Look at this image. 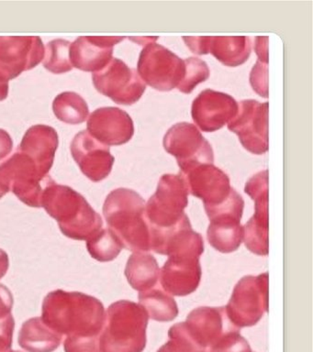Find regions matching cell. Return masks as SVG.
I'll use <instances>...</instances> for the list:
<instances>
[{
	"mask_svg": "<svg viewBox=\"0 0 313 352\" xmlns=\"http://www.w3.org/2000/svg\"><path fill=\"white\" fill-rule=\"evenodd\" d=\"M42 319L63 337L98 338L105 321V309L96 297L56 290L43 300Z\"/></svg>",
	"mask_w": 313,
	"mask_h": 352,
	"instance_id": "6da1fadb",
	"label": "cell"
},
{
	"mask_svg": "<svg viewBox=\"0 0 313 352\" xmlns=\"http://www.w3.org/2000/svg\"><path fill=\"white\" fill-rule=\"evenodd\" d=\"M41 206L56 220L62 233L68 238L87 241L102 230V217L86 198L53 179L43 190Z\"/></svg>",
	"mask_w": 313,
	"mask_h": 352,
	"instance_id": "7a4b0ae2",
	"label": "cell"
},
{
	"mask_svg": "<svg viewBox=\"0 0 313 352\" xmlns=\"http://www.w3.org/2000/svg\"><path fill=\"white\" fill-rule=\"evenodd\" d=\"M144 198L133 190L118 188L109 192L103 206L104 217L123 248L133 252L151 250L150 227L144 214Z\"/></svg>",
	"mask_w": 313,
	"mask_h": 352,
	"instance_id": "3957f363",
	"label": "cell"
},
{
	"mask_svg": "<svg viewBox=\"0 0 313 352\" xmlns=\"http://www.w3.org/2000/svg\"><path fill=\"white\" fill-rule=\"evenodd\" d=\"M204 252V241L199 233L189 230L181 234L170 246L159 280L170 296H186L194 293L202 279L199 258Z\"/></svg>",
	"mask_w": 313,
	"mask_h": 352,
	"instance_id": "277c9868",
	"label": "cell"
},
{
	"mask_svg": "<svg viewBox=\"0 0 313 352\" xmlns=\"http://www.w3.org/2000/svg\"><path fill=\"white\" fill-rule=\"evenodd\" d=\"M149 316L141 305L122 300L109 305L98 336L100 352H142Z\"/></svg>",
	"mask_w": 313,
	"mask_h": 352,
	"instance_id": "5b68a950",
	"label": "cell"
},
{
	"mask_svg": "<svg viewBox=\"0 0 313 352\" xmlns=\"http://www.w3.org/2000/svg\"><path fill=\"white\" fill-rule=\"evenodd\" d=\"M51 180L48 172L19 150L0 164V186L32 208H42L43 190Z\"/></svg>",
	"mask_w": 313,
	"mask_h": 352,
	"instance_id": "8992f818",
	"label": "cell"
},
{
	"mask_svg": "<svg viewBox=\"0 0 313 352\" xmlns=\"http://www.w3.org/2000/svg\"><path fill=\"white\" fill-rule=\"evenodd\" d=\"M188 191L180 175H164L155 194L145 205L144 214L152 231L169 230L186 219Z\"/></svg>",
	"mask_w": 313,
	"mask_h": 352,
	"instance_id": "52a82bcc",
	"label": "cell"
},
{
	"mask_svg": "<svg viewBox=\"0 0 313 352\" xmlns=\"http://www.w3.org/2000/svg\"><path fill=\"white\" fill-rule=\"evenodd\" d=\"M228 318L238 329L257 324L268 311V274L244 276L233 289L226 307Z\"/></svg>",
	"mask_w": 313,
	"mask_h": 352,
	"instance_id": "ba28073f",
	"label": "cell"
},
{
	"mask_svg": "<svg viewBox=\"0 0 313 352\" xmlns=\"http://www.w3.org/2000/svg\"><path fill=\"white\" fill-rule=\"evenodd\" d=\"M45 50L36 36L0 37V101L7 98L10 80L39 65Z\"/></svg>",
	"mask_w": 313,
	"mask_h": 352,
	"instance_id": "9c48e42d",
	"label": "cell"
},
{
	"mask_svg": "<svg viewBox=\"0 0 313 352\" xmlns=\"http://www.w3.org/2000/svg\"><path fill=\"white\" fill-rule=\"evenodd\" d=\"M137 72L144 84L159 91H170L180 85L185 76V60L166 47L152 43L140 54Z\"/></svg>",
	"mask_w": 313,
	"mask_h": 352,
	"instance_id": "30bf717a",
	"label": "cell"
},
{
	"mask_svg": "<svg viewBox=\"0 0 313 352\" xmlns=\"http://www.w3.org/2000/svg\"><path fill=\"white\" fill-rule=\"evenodd\" d=\"M92 80L98 92L120 104L136 103L147 89L138 72L118 58H112L105 67L93 73Z\"/></svg>",
	"mask_w": 313,
	"mask_h": 352,
	"instance_id": "8fae6325",
	"label": "cell"
},
{
	"mask_svg": "<svg viewBox=\"0 0 313 352\" xmlns=\"http://www.w3.org/2000/svg\"><path fill=\"white\" fill-rule=\"evenodd\" d=\"M228 129L238 135L250 153L260 155L268 150V103L254 99L238 104V111L228 123Z\"/></svg>",
	"mask_w": 313,
	"mask_h": 352,
	"instance_id": "7c38bea8",
	"label": "cell"
},
{
	"mask_svg": "<svg viewBox=\"0 0 313 352\" xmlns=\"http://www.w3.org/2000/svg\"><path fill=\"white\" fill-rule=\"evenodd\" d=\"M164 147L177 158L180 170L195 164H213V150L197 126L180 122L171 126L164 135Z\"/></svg>",
	"mask_w": 313,
	"mask_h": 352,
	"instance_id": "4fadbf2b",
	"label": "cell"
},
{
	"mask_svg": "<svg viewBox=\"0 0 313 352\" xmlns=\"http://www.w3.org/2000/svg\"><path fill=\"white\" fill-rule=\"evenodd\" d=\"M188 194L199 198L204 208L219 205L233 191L226 173L213 164H195L180 170Z\"/></svg>",
	"mask_w": 313,
	"mask_h": 352,
	"instance_id": "5bb4252c",
	"label": "cell"
},
{
	"mask_svg": "<svg viewBox=\"0 0 313 352\" xmlns=\"http://www.w3.org/2000/svg\"><path fill=\"white\" fill-rule=\"evenodd\" d=\"M71 153L81 172L92 182L108 177L114 164L109 146L93 138L87 131L78 132L71 142Z\"/></svg>",
	"mask_w": 313,
	"mask_h": 352,
	"instance_id": "9a60e30c",
	"label": "cell"
},
{
	"mask_svg": "<svg viewBox=\"0 0 313 352\" xmlns=\"http://www.w3.org/2000/svg\"><path fill=\"white\" fill-rule=\"evenodd\" d=\"M237 111L238 103L233 96L207 89L195 98L191 114L194 122L202 131L213 132L229 123Z\"/></svg>",
	"mask_w": 313,
	"mask_h": 352,
	"instance_id": "2e32d148",
	"label": "cell"
},
{
	"mask_svg": "<svg viewBox=\"0 0 313 352\" xmlns=\"http://www.w3.org/2000/svg\"><path fill=\"white\" fill-rule=\"evenodd\" d=\"M87 131L103 144L122 145L133 136V121L119 107H100L89 116Z\"/></svg>",
	"mask_w": 313,
	"mask_h": 352,
	"instance_id": "e0dca14e",
	"label": "cell"
},
{
	"mask_svg": "<svg viewBox=\"0 0 313 352\" xmlns=\"http://www.w3.org/2000/svg\"><path fill=\"white\" fill-rule=\"evenodd\" d=\"M243 211L240 206L227 205L208 214V241L214 249L222 253L239 249L244 241Z\"/></svg>",
	"mask_w": 313,
	"mask_h": 352,
	"instance_id": "ac0fdd59",
	"label": "cell"
},
{
	"mask_svg": "<svg viewBox=\"0 0 313 352\" xmlns=\"http://www.w3.org/2000/svg\"><path fill=\"white\" fill-rule=\"evenodd\" d=\"M185 324L193 340L207 351L227 332L240 329L228 318L225 307L197 308Z\"/></svg>",
	"mask_w": 313,
	"mask_h": 352,
	"instance_id": "d6986e66",
	"label": "cell"
},
{
	"mask_svg": "<svg viewBox=\"0 0 313 352\" xmlns=\"http://www.w3.org/2000/svg\"><path fill=\"white\" fill-rule=\"evenodd\" d=\"M186 46L197 54H213L230 67L246 63L251 54V41L248 37H183Z\"/></svg>",
	"mask_w": 313,
	"mask_h": 352,
	"instance_id": "ffe728a7",
	"label": "cell"
},
{
	"mask_svg": "<svg viewBox=\"0 0 313 352\" xmlns=\"http://www.w3.org/2000/svg\"><path fill=\"white\" fill-rule=\"evenodd\" d=\"M123 40V37H79L71 43V63L79 70L92 73L100 71L111 62L114 47Z\"/></svg>",
	"mask_w": 313,
	"mask_h": 352,
	"instance_id": "44dd1931",
	"label": "cell"
},
{
	"mask_svg": "<svg viewBox=\"0 0 313 352\" xmlns=\"http://www.w3.org/2000/svg\"><path fill=\"white\" fill-rule=\"evenodd\" d=\"M58 144L56 129L47 125H34L24 134L19 151L31 157L49 173L53 166Z\"/></svg>",
	"mask_w": 313,
	"mask_h": 352,
	"instance_id": "7402d4cb",
	"label": "cell"
},
{
	"mask_svg": "<svg viewBox=\"0 0 313 352\" xmlns=\"http://www.w3.org/2000/svg\"><path fill=\"white\" fill-rule=\"evenodd\" d=\"M254 217L244 227V241L255 254H268V192L255 195Z\"/></svg>",
	"mask_w": 313,
	"mask_h": 352,
	"instance_id": "603a6c76",
	"label": "cell"
},
{
	"mask_svg": "<svg viewBox=\"0 0 313 352\" xmlns=\"http://www.w3.org/2000/svg\"><path fill=\"white\" fill-rule=\"evenodd\" d=\"M63 336L54 331L42 318L27 320L19 334L21 348L28 352H53L61 344Z\"/></svg>",
	"mask_w": 313,
	"mask_h": 352,
	"instance_id": "cb8c5ba5",
	"label": "cell"
},
{
	"mask_svg": "<svg viewBox=\"0 0 313 352\" xmlns=\"http://www.w3.org/2000/svg\"><path fill=\"white\" fill-rule=\"evenodd\" d=\"M160 268L153 255L145 252H133L129 258L125 276L133 289L139 292L155 287L159 282Z\"/></svg>",
	"mask_w": 313,
	"mask_h": 352,
	"instance_id": "d4e9b609",
	"label": "cell"
},
{
	"mask_svg": "<svg viewBox=\"0 0 313 352\" xmlns=\"http://www.w3.org/2000/svg\"><path fill=\"white\" fill-rule=\"evenodd\" d=\"M139 305L153 320L169 322L174 320L178 315L175 299L161 288L153 287L140 292Z\"/></svg>",
	"mask_w": 313,
	"mask_h": 352,
	"instance_id": "484cf974",
	"label": "cell"
},
{
	"mask_svg": "<svg viewBox=\"0 0 313 352\" xmlns=\"http://www.w3.org/2000/svg\"><path fill=\"white\" fill-rule=\"evenodd\" d=\"M53 110L59 120L73 125L84 122L89 115L86 100L78 93L71 91L59 94L54 98Z\"/></svg>",
	"mask_w": 313,
	"mask_h": 352,
	"instance_id": "4316f807",
	"label": "cell"
},
{
	"mask_svg": "<svg viewBox=\"0 0 313 352\" xmlns=\"http://www.w3.org/2000/svg\"><path fill=\"white\" fill-rule=\"evenodd\" d=\"M87 248L91 257L101 263L114 261L123 249L122 242L109 228L89 239Z\"/></svg>",
	"mask_w": 313,
	"mask_h": 352,
	"instance_id": "83f0119b",
	"label": "cell"
},
{
	"mask_svg": "<svg viewBox=\"0 0 313 352\" xmlns=\"http://www.w3.org/2000/svg\"><path fill=\"white\" fill-rule=\"evenodd\" d=\"M69 41L56 38L49 41L45 50L43 66L53 74H64L72 70Z\"/></svg>",
	"mask_w": 313,
	"mask_h": 352,
	"instance_id": "f1b7e54d",
	"label": "cell"
},
{
	"mask_svg": "<svg viewBox=\"0 0 313 352\" xmlns=\"http://www.w3.org/2000/svg\"><path fill=\"white\" fill-rule=\"evenodd\" d=\"M169 337V340L158 352H207L189 334L185 322L170 327Z\"/></svg>",
	"mask_w": 313,
	"mask_h": 352,
	"instance_id": "f546056e",
	"label": "cell"
},
{
	"mask_svg": "<svg viewBox=\"0 0 313 352\" xmlns=\"http://www.w3.org/2000/svg\"><path fill=\"white\" fill-rule=\"evenodd\" d=\"M184 60L186 65L185 76L177 88L180 92L189 94L197 85L208 78L210 69L207 63L199 58L189 57Z\"/></svg>",
	"mask_w": 313,
	"mask_h": 352,
	"instance_id": "4dcf8cb0",
	"label": "cell"
},
{
	"mask_svg": "<svg viewBox=\"0 0 313 352\" xmlns=\"http://www.w3.org/2000/svg\"><path fill=\"white\" fill-rule=\"evenodd\" d=\"M239 330H232L222 336L208 352H252L251 346Z\"/></svg>",
	"mask_w": 313,
	"mask_h": 352,
	"instance_id": "1f68e13d",
	"label": "cell"
},
{
	"mask_svg": "<svg viewBox=\"0 0 313 352\" xmlns=\"http://www.w3.org/2000/svg\"><path fill=\"white\" fill-rule=\"evenodd\" d=\"M268 63L258 60L250 74V82L252 89L263 98L268 96Z\"/></svg>",
	"mask_w": 313,
	"mask_h": 352,
	"instance_id": "d6a6232c",
	"label": "cell"
},
{
	"mask_svg": "<svg viewBox=\"0 0 313 352\" xmlns=\"http://www.w3.org/2000/svg\"><path fill=\"white\" fill-rule=\"evenodd\" d=\"M65 352H100L98 338L67 337Z\"/></svg>",
	"mask_w": 313,
	"mask_h": 352,
	"instance_id": "836d02e7",
	"label": "cell"
},
{
	"mask_svg": "<svg viewBox=\"0 0 313 352\" xmlns=\"http://www.w3.org/2000/svg\"><path fill=\"white\" fill-rule=\"evenodd\" d=\"M15 320L12 314L0 318V352H10Z\"/></svg>",
	"mask_w": 313,
	"mask_h": 352,
	"instance_id": "e575fe53",
	"label": "cell"
},
{
	"mask_svg": "<svg viewBox=\"0 0 313 352\" xmlns=\"http://www.w3.org/2000/svg\"><path fill=\"white\" fill-rule=\"evenodd\" d=\"M13 302L14 299L12 292L0 283V318L12 314Z\"/></svg>",
	"mask_w": 313,
	"mask_h": 352,
	"instance_id": "d590c367",
	"label": "cell"
},
{
	"mask_svg": "<svg viewBox=\"0 0 313 352\" xmlns=\"http://www.w3.org/2000/svg\"><path fill=\"white\" fill-rule=\"evenodd\" d=\"M13 140L10 135L4 129H0V161L6 158L12 153Z\"/></svg>",
	"mask_w": 313,
	"mask_h": 352,
	"instance_id": "8d00e7d4",
	"label": "cell"
},
{
	"mask_svg": "<svg viewBox=\"0 0 313 352\" xmlns=\"http://www.w3.org/2000/svg\"><path fill=\"white\" fill-rule=\"evenodd\" d=\"M268 38L257 37L255 41V51L257 52L258 60L268 63Z\"/></svg>",
	"mask_w": 313,
	"mask_h": 352,
	"instance_id": "74e56055",
	"label": "cell"
},
{
	"mask_svg": "<svg viewBox=\"0 0 313 352\" xmlns=\"http://www.w3.org/2000/svg\"><path fill=\"white\" fill-rule=\"evenodd\" d=\"M10 261L9 256L3 250L0 249V279L5 276L9 270Z\"/></svg>",
	"mask_w": 313,
	"mask_h": 352,
	"instance_id": "f35d334b",
	"label": "cell"
},
{
	"mask_svg": "<svg viewBox=\"0 0 313 352\" xmlns=\"http://www.w3.org/2000/svg\"><path fill=\"white\" fill-rule=\"evenodd\" d=\"M131 41H136L140 45H147V44L155 43L158 40V37H137L130 38Z\"/></svg>",
	"mask_w": 313,
	"mask_h": 352,
	"instance_id": "ab89813d",
	"label": "cell"
},
{
	"mask_svg": "<svg viewBox=\"0 0 313 352\" xmlns=\"http://www.w3.org/2000/svg\"><path fill=\"white\" fill-rule=\"evenodd\" d=\"M7 194V192L5 191L3 188H2L1 186H0V198L3 197L5 195Z\"/></svg>",
	"mask_w": 313,
	"mask_h": 352,
	"instance_id": "60d3db41",
	"label": "cell"
},
{
	"mask_svg": "<svg viewBox=\"0 0 313 352\" xmlns=\"http://www.w3.org/2000/svg\"><path fill=\"white\" fill-rule=\"evenodd\" d=\"M10 352H23V351H12Z\"/></svg>",
	"mask_w": 313,
	"mask_h": 352,
	"instance_id": "b9f144b4",
	"label": "cell"
},
{
	"mask_svg": "<svg viewBox=\"0 0 313 352\" xmlns=\"http://www.w3.org/2000/svg\"><path fill=\"white\" fill-rule=\"evenodd\" d=\"M208 352V351H207Z\"/></svg>",
	"mask_w": 313,
	"mask_h": 352,
	"instance_id": "7bdbcfd3",
	"label": "cell"
}]
</instances>
